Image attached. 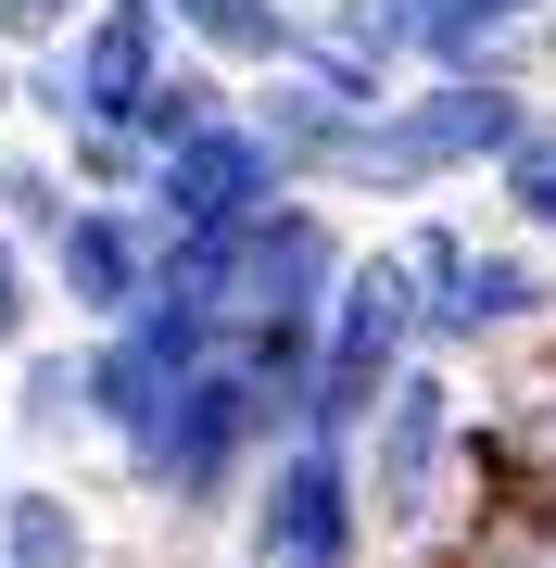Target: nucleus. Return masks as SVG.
<instances>
[{
  "label": "nucleus",
  "mask_w": 556,
  "mask_h": 568,
  "mask_svg": "<svg viewBox=\"0 0 556 568\" xmlns=\"http://www.w3.org/2000/svg\"><path fill=\"white\" fill-rule=\"evenodd\" d=\"M494 203H506L518 227H544V241H556V114H544L532 140H518V152L494 164Z\"/></svg>",
  "instance_id": "a211bd4d"
},
{
  "label": "nucleus",
  "mask_w": 556,
  "mask_h": 568,
  "mask_svg": "<svg viewBox=\"0 0 556 568\" xmlns=\"http://www.w3.org/2000/svg\"><path fill=\"white\" fill-rule=\"evenodd\" d=\"M392 253L417 265V291H443L455 265L481 253V227H468V215H443V203H417V215H405V241H392Z\"/></svg>",
  "instance_id": "6ab92c4d"
},
{
  "label": "nucleus",
  "mask_w": 556,
  "mask_h": 568,
  "mask_svg": "<svg viewBox=\"0 0 556 568\" xmlns=\"http://www.w3.org/2000/svg\"><path fill=\"white\" fill-rule=\"evenodd\" d=\"M63 164H77V190H152L165 152H152L127 114H89V126H63Z\"/></svg>",
  "instance_id": "f3484780"
},
{
  "label": "nucleus",
  "mask_w": 556,
  "mask_h": 568,
  "mask_svg": "<svg viewBox=\"0 0 556 568\" xmlns=\"http://www.w3.org/2000/svg\"><path fill=\"white\" fill-rule=\"evenodd\" d=\"M13 77H26V51H13V39H0V126H13Z\"/></svg>",
  "instance_id": "5701e85b"
},
{
  "label": "nucleus",
  "mask_w": 556,
  "mask_h": 568,
  "mask_svg": "<svg viewBox=\"0 0 556 568\" xmlns=\"http://www.w3.org/2000/svg\"><path fill=\"white\" fill-rule=\"evenodd\" d=\"M63 39H77V63H89V89H102V114H127V102H140V89H152V77H165V63L190 51L165 0H89V13L63 26Z\"/></svg>",
  "instance_id": "9b49d317"
},
{
  "label": "nucleus",
  "mask_w": 556,
  "mask_h": 568,
  "mask_svg": "<svg viewBox=\"0 0 556 568\" xmlns=\"http://www.w3.org/2000/svg\"><path fill=\"white\" fill-rule=\"evenodd\" d=\"M89 114H102V89H89L77 39H39L26 77H13V126H51V140H63V126H89Z\"/></svg>",
  "instance_id": "dca6fc26"
},
{
  "label": "nucleus",
  "mask_w": 556,
  "mask_h": 568,
  "mask_svg": "<svg viewBox=\"0 0 556 568\" xmlns=\"http://www.w3.org/2000/svg\"><path fill=\"white\" fill-rule=\"evenodd\" d=\"M39 304H51V278H39V241H26V227H0V354H26Z\"/></svg>",
  "instance_id": "aec40b11"
},
{
  "label": "nucleus",
  "mask_w": 556,
  "mask_h": 568,
  "mask_svg": "<svg viewBox=\"0 0 556 568\" xmlns=\"http://www.w3.org/2000/svg\"><path fill=\"white\" fill-rule=\"evenodd\" d=\"M241 114H253V126H266V140L291 152V178H316V190H342V178H354L367 102H342L330 77H304V63H266V77L241 89Z\"/></svg>",
  "instance_id": "9d476101"
},
{
  "label": "nucleus",
  "mask_w": 556,
  "mask_h": 568,
  "mask_svg": "<svg viewBox=\"0 0 556 568\" xmlns=\"http://www.w3.org/2000/svg\"><path fill=\"white\" fill-rule=\"evenodd\" d=\"M392 39H405L417 77H468V63H506V77H532V26L544 0H380Z\"/></svg>",
  "instance_id": "1a4fd4ad"
},
{
  "label": "nucleus",
  "mask_w": 556,
  "mask_h": 568,
  "mask_svg": "<svg viewBox=\"0 0 556 568\" xmlns=\"http://www.w3.org/2000/svg\"><path fill=\"white\" fill-rule=\"evenodd\" d=\"M77 215V164H63V140H13L0 126V227H26V241H51V227Z\"/></svg>",
  "instance_id": "2eb2a0df"
},
{
  "label": "nucleus",
  "mask_w": 556,
  "mask_h": 568,
  "mask_svg": "<svg viewBox=\"0 0 556 568\" xmlns=\"http://www.w3.org/2000/svg\"><path fill=\"white\" fill-rule=\"evenodd\" d=\"M532 77H556V0H544V26H532Z\"/></svg>",
  "instance_id": "4be33fe9"
},
{
  "label": "nucleus",
  "mask_w": 556,
  "mask_h": 568,
  "mask_svg": "<svg viewBox=\"0 0 556 568\" xmlns=\"http://www.w3.org/2000/svg\"><path fill=\"white\" fill-rule=\"evenodd\" d=\"M455 429H468L455 354H405L392 392L367 405V429H354V480H367V530H380V544H443V530H455V493H468Z\"/></svg>",
  "instance_id": "7ed1b4c3"
},
{
  "label": "nucleus",
  "mask_w": 556,
  "mask_h": 568,
  "mask_svg": "<svg viewBox=\"0 0 556 568\" xmlns=\"http://www.w3.org/2000/svg\"><path fill=\"white\" fill-rule=\"evenodd\" d=\"M165 13H178V39H190V26H203V0H165Z\"/></svg>",
  "instance_id": "b1692460"
},
{
  "label": "nucleus",
  "mask_w": 556,
  "mask_h": 568,
  "mask_svg": "<svg viewBox=\"0 0 556 568\" xmlns=\"http://www.w3.org/2000/svg\"><path fill=\"white\" fill-rule=\"evenodd\" d=\"M266 443H279L266 392H253L241 366H203V379L165 392V417H152L140 443H114V480L152 493L178 530H228V518H241V493H253V455H266Z\"/></svg>",
  "instance_id": "f03ea898"
},
{
  "label": "nucleus",
  "mask_w": 556,
  "mask_h": 568,
  "mask_svg": "<svg viewBox=\"0 0 556 568\" xmlns=\"http://www.w3.org/2000/svg\"><path fill=\"white\" fill-rule=\"evenodd\" d=\"M241 556L253 568H354L380 544L367 530V480H354V443L342 429H279L253 455V493H241Z\"/></svg>",
  "instance_id": "20e7f679"
},
{
  "label": "nucleus",
  "mask_w": 556,
  "mask_h": 568,
  "mask_svg": "<svg viewBox=\"0 0 556 568\" xmlns=\"http://www.w3.org/2000/svg\"><path fill=\"white\" fill-rule=\"evenodd\" d=\"M77 443H102V429H89V366H77V342H63V354L26 342V354H13V455H77Z\"/></svg>",
  "instance_id": "ddd939ff"
},
{
  "label": "nucleus",
  "mask_w": 556,
  "mask_h": 568,
  "mask_svg": "<svg viewBox=\"0 0 556 568\" xmlns=\"http://www.w3.org/2000/svg\"><path fill=\"white\" fill-rule=\"evenodd\" d=\"M77 13H89V0H0V39H13V51H39V39H63Z\"/></svg>",
  "instance_id": "412c9836"
},
{
  "label": "nucleus",
  "mask_w": 556,
  "mask_h": 568,
  "mask_svg": "<svg viewBox=\"0 0 556 568\" xmlns=\"http://www.w3.org/2000/svg\"><path fill=\"white\" fill-rule=\"evenodd\" d=\"M279 190H291V152H279L241 102H228V114L190 126V140H165V164H152V190H140V203L165 215V227H253Z\"/></svg>",
  "instance_id": "39448f33"
},
{
  "label": "nucleus",
  "mask_w": 556,
  "mask_h": 568,
  "mask_svg": "<svg viewBox=\"0 0 556 568\" xmlns=\"http://www.w3.org/2000/svg\"><path fill=\"white\" fill-rule=\"evenodd\" d=\"M544 316H556L544 227H518V241H481L443 291H417V342H431V354H455V366H468V354H506V342H532Z\"/></svg>",
  "instance_id": "0eeeda50"
},
{
  "label": "nucleus",
  "mask_w": 556,
  "mask_h": 568,
  "mask_svg": "<svg viewBox=\"0 0 556 568\" xmlns=\"http://www.w3.org/2000/svg\"><path fill=\"white\" fill-rule=\"evenodd\" d=\"M89 556V506L51 480H0V568H77Z\"/></svg>",
  "instance_id": "4468645a"
},
{
  "label": "nucleus",
  "mask_w": 556,
  "mask_h": 568,
  "mask_svg": "<svg viewBox=\"0 0 556 568\" xmlns=\"http://www.w3.org/2000/svg\"><path fill=\"white\" fill-rule=\"evenodd\" d=\"M152 241H165V215H152L140 190H77V215L39 241V278H51V304L77 328H114L152 291Z\"/></svg>",
  "instance_id": "423d86ee"
},
{
  "label": "nucleus",
  "mask_w": 556,
  "mask_h": 568,
  "mask_svg": "<svg viewBox=\"0 0 556 568\" xmlns=\"http://www.w3.org/2000/svg\"><path fill=\"white\" fill-rule=\"evenodd\" d=\"M77 366H89V429H102V455L114 443H140L152 417H165V392H178V366L140 342V328H77Z\"/></svg>",
  "instance_id": "f8f14e48"
},
{
  "label": "nucleus",
  "mask_w": 556,
  "mask_h": 568,
  "mask_svg": "<svg viewBox=\"0 0 556 568\" xmlns=\"http://www.w3.org/2000/svg\"><path fill=\"white\" fill-rule=\"evenodd\" d=\"M342 265H354V241H342L330 190H316V178H291L279 203L241 227V304H330V291H342Z\"/></svg>",
  "instance_id": "6e6552de"
},
{
  "label": "nucleus",
  "mask_w": 556,
  "mask_h": 568,
  "mask_svg": "<svg viewBox=\"0 0 556 568\" xmlns=\"http://www.w3.org/2000/svg\"><path fill=\"white\" fill-rule=\"evenodd\" d=\"M544 126L532 77H506V63H468V77H405L392 102H367V140H354V178L367 203H431L455 178H494V164Z\"/></svg>",
  "instance_id": "f257e3e1"
}]
</instances>
